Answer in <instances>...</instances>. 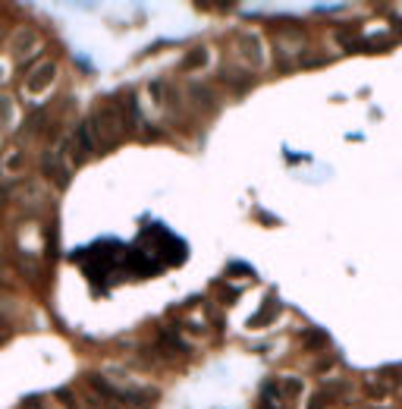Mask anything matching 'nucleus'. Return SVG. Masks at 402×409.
<instances>
[{
	"label": "nucleus",
	"mask_w": 402,
	"mask_h": 409,
	"mask_svg": "<svg viewBox=\"0 0 402 409\" xmlns=\"http://www.w3.org/2000/svg\"><path fill=\"white\" fill-rule=\"evenodd\" d=\"M123 110L116 107L113 101H104L101 107L91 114L89 126L91 132H95V142L101 145V148H113L120 139H123Z\"/></svg>",
	"instance_id": "f257e3e1"
},
{
	"label": "nucleus",
	"mask_w": 402,
	"mask_h": 409,
	"mask_svg": "<svg viewBox=\"0 0 402 409\" xmlns=\"http://www.w3.org/2000/svg\"><path fill=\"white\" fill-rule=\"evenodd\" d=\"M236 54L246 60L248 73L252 69H261L267 63V51H264V38L258 32H239L236 38Z\"/></svg>",
	"instance_id": "f03ea898"
},
{
	"label": "nucleus",
	"mask_w": 402,
	"mask_h": 409,
	"mask_svg": "<svg viewBox=\"0 0 402 409\" xmlns=\"http://www.w3.org/2000/svg\"><path fill=\"white\" fill-rule=\"evenodd\" d=\"M38 51H42V35L35 32V28L22 26L10 35V54H13V60L26 63V60H32Z\"/></svg>",
	"instance_id": "7ed1b4c3"
},
{
	"label": "nucleus",
	"mask_w": 402,
	"mask_h": 409,
	"mask_svg": "<svg viewBox=\"0 0 402 409\" xmlns=\"http://www.w3.org/2000/svg\"><path fill=\"white\" fill-rule=\"evenodd\" d=\"M38 167H42L44 177L54 180V186H60V189L73 180V164L63 157V151H44L42 161H38Z\"/></svg>",
	"instance_id": "20e7f679"
},
{
	"label": "nucleus",
	"mask_w": 402,
	"mask_h": 409,
	"mask_svg": "<svg viewBox=\"0 0 402 409\" xmlns=\"http://www.w3.org/2000/svg\"><path fill=\"white\" fill-rule=\"evenodd\" d=\"M185 101L192 107H198L201 114H217L220 110V98H217V89L208 85V82H189V89H185Z\"/></svg>",
	"instance_id": "39448f33"
},
{
	"label": "nucleus",
	"mask_w": 402,
	"mask_h": 409,
	"mask_svg": "<svg viewBox=\"0 0 402 409\" xmlns=\"http://www.w3.org/2000/svg\"><path fill=\"white\" fill-rule=\"evenodd\" d=\"M399 384H402L399 372H393V368H381V372H374V375L365 381V397H371V400H383V397H390Z\"/></svg>",
	"instance_id": "423d86ee"
},
{
	"label": "nucleus",
	"mask_w": 402,
	"mask_h": 409,
	"mask_svg": "<svg viewBox=\"0 0 402 409\" xmlns=\"http://www.w3.org/2000/svg\"><path fill=\"white\" fill-rule=\"evenodd\" d=\"M54 79H57V63L54 60H44L42 67H35L32 73L26 76V85H22V89H26V95H44V92L51 89V85H54Z\"/></svg>",
	"instance_id": "0eeeda50"
},
{
	"label": "nucleus",
	"mask_w": 402,
	"mask_h": 409,
	"mask_svg": "<svg viewBox=\"0 0 402 409\" xmlns=\"http://www.w3.org/2000/svg\"><path fill=\"white\" fill-rule=\"evenodd\" d=\"M157 388H129V390H120V403L126 409H154L157 403Z\"/></svg>",
	"instance_id": "6e6552de"
},
{
	"label": "nucleus",
	"mask_w": 402,
	"mask_h": 409,
	"mask_svg": "<svg viewBox=\"0 0 402 409\" xmlns=\"http://www.w3.org/2000/svg\"><path fill=\"white\" fill-rule=\"evenodd\" d=\"M217 82H223V85H230V89H236V92H248L255 85V76L248 73V69H239V67H220Z\"/></svg>",
	"instance_id": "1a4fd4ad"
},
{
	"label": "nucleus",
	"mask_w": 402,
	"mask_h": 409,
	"mask_svg": "<svg viewBox=\"0 0 402 409\" xmlns=\"http://www.w3.org/2000/svg\"><path fill=\"white\" fill-rule=\"evenodd\" d=\"M396 44V38L390 32H377V35H365V38H358L352 44V51H365V54H383V51H390Z\"/></svg>",
	"instance_id": "9d476101"
},
{
	"label": "nucleus",
	"mask_w": 402,
	"mask_h": 409,
	"mask_svg": "<svg viewBox=\"0 0 402 409\" xmlns=\"http://www.w3.org/2000/svg\"><path fill=\"white\" fill-rule=\"evenodd\" d=\"M85 384H89V390L95 397H101V400H107V403H120V388H116L113 381H107L104 375H98V372H91L89 378H85ZM123 406V403H120Z\"/></svg>",
	"instance_id": "9b49d317"
},
{
	"label": "nucleus",
	"mask_w": 402,
	"mask_h": 409,
	"mask_svg": "<svg viewBox=\"0 0 402 409\" xmlns=\"http://www.w3.org/2000/svg\"><path fill=\"white\" fill-rule=\"evenodd\" d=\"M73 148H75V161H89V157L98 151L95 132H91L89 123H82V126L75 130V142H73Z\"/></svg>",
	"instance_id": "f8f14e48"
},
{
	"label": "nucleus",
	"mask_w": 402,
	"mask_h": 409,
	"mask_svg": "<svg viewBox=\"0 0 402 409\" xmlns=\"http://www.w3.org/2000/svg\"><path fill=\"white\" fill-rule=\"evenodd\" d=\"M208 60H211V51L205 48V44H195V48H189V54L183 57V69L185 73H195V69H205Z\"/></svg>",
	"instance_id": "ddd939ff"
},
{
	"label": "nucleus",
	"mask_w": 402,
	"mask_h": 409,
	"mask_svg": "<svg viewBox=\"0 0 402 409\" xmlns=\"http://www.w3.org/2000/svg\"><path fill=\"white\" fill-rule=\"evenodd\" d=\"M358 32H361L358 22H342V26H336V28H334V41H336V44H342V48L352 51V44L361 38Z\"/></svg>",
	"instance_id": "4468645a"
},
{
	"label": "nucleus",
	"mask_w": 402,
	"mask_h": 409,
	"mask_svg": "<svg viewBox=\"0 0 402 409\" xmlns=\"http://www.w3.org/2000/svg\"><path fill=\"white\" fill-rule=\"evenodd\" d=\"M54 400H57V406H60V409H85L82 406V397L75 394L73 388H60L54 394Z\"/></svg>",
	"instance_id": "2eb2a0df"
},
{
	"label": "nucleus",
	"mask_w": 402,
	"mask_h": 409,
	"mask_svg": "<svg viewBox=\"0 0 402 409\" xmlns=\"http://www.w3.org/2000/svg\"><path fill=\"white\" fill-rule=\"evenodd\" d=\"M0 167H3L7 173H19L22 167H26V151H22V148L7 151V155H3V164H0Z\"/></svg>",
	"instance_id": "dca6fc26"
},
{
	"label": "nucleus",
	"mask_w": 402,
	"mask_h": 409,
	"mask_svg": "<svg viewBox=\"0 0 402 409\" xmlns=\"http://www.w3.org/2000/svg\"><path fill=\"white\" fill-rule=\"evenodd\" d=\"M13 114H16L13 95H3V92H0V130H7L10 123H13Z\"/></svg>",
	"instance_id": "f3484780"
},
{
	"label": "nucleus",
	"mask_w": 402,
	"mask_h": 409,
	"mask_svg": "<svg viewBox=\"0 0 402 409\" xmlns=\"http://www.w3.org/2000/svg\"><path fill=\"white\" fill-rule=\"evenodd\" d=\"M280 388H283V394H286V400H293V397H299L302 390H305V381L295 375H286L283 381H280Z\"/></svg>",
	"instance_id": "a211bd4d"
},
{
	"label": "nucleus",
	"mask_w": 402,
	"mask_h": 409,
	"mask_svg": "<svg viewBox=\"0 0 402 409\" xmlns=\"http://www.w3.org/2000/svg\"><path fill=\"white\" fill-rule=\"evenodd\" d=\"M273 54H277V69H283V73H286V69H293V57H286V48H283V44H273Z\"/></svg>",
	"instance_id": "6ab92c4d"
},
{
	"label": "nucleus",
	"mask_w": 402,
	"mask_h": 409,
	"mask_svg": "<svg viewBox=\"0 0 402 409\" xmlns=\"http://www.w3.org/2000/svg\"><path fill=\"white\" fill-rule=\"evenodd\" d=\"M302 340L308 343V349H324V347H327V337L320 334V331H308Z\"/></svg>",
	"instance_id": "aec40b11"
},
{
	"label": "nucleus",
	"mask_w": 402,
	"mask_h": 409,
	"mask_svg": "<svg viewBox=\"0 0 402 409\" xmlns=\"http://www.w3.org/2000/svg\"><path fill=\"white\" fill-rule=\"evenodd\" d=\"M330 403H334V397H330L327 390H318V394L308 400V409H327Z\"/></svg>",
	"instance_id": "412c9836"
},
{
	"label": "nucleus",
	"mask_w": 402,
	"mask_h": 409,
	"mask_svg": "<svg viewBox=\"0 0 402 409\" xmlns=\"http://www.w3.org/2000/svg\"><path fill=\"white\" fill-rule=\"evenodd\" d=\"M334 365H336V359H320V362H314V372H318V375H327Z\"/></svg>",
	"instance_id": "4be33fe9"
},
{
	"label": "nucleus",
	"mask_w": 402,
	"mask_h": 409,
	"mask_svg": "<svg viewBox=\"0 0 402 409\" xmlns=\"http://www.w3.org/2000/svg\"><path fill=\"white\" fill-rule=\"evenodd\" d=\"M3 331H10V318H7V315H0V334H3Z\"/></svg>",
	"instance_id": "5701e85b"
},
{
	"label": "nucleus",
	"mask_w": 402,
	"mask_h": 409,
	"mask_svg": "<svg viewBox=\"0 0 402 409\" xmlns=\"http://www.w3.org/2000/svg\"><path fill=\"white\" fill-rule=\"evenodd\" d=\"M390 22H393V28L402 35V16H393V19H390Z\"/></svg>",
	"instance_id": "b1692460"
},
{
	"label": "nucleus",
	"mask_w": 402,
	"mask_h": 409,
	"mask_svg": "<svg viewBox=\"0 0 402 409\" xmlns=\"http://www.w3.org/2000/svg\"><path fill=\"white\" fill-rule=\"evenodd\" d=\"M10 286H13V284H10L7 277H0V290H10Z\"/></svg>",
	"instance_id": "393cba45"
},
{
	"label": "nucleus",
	"mask_w": 402,
	"mask_h": 409,
	"mask_svg": "<svg viewBox=\"0 0 402 409\" xmlns=\"http://www.w3.org/2000/svg\"><path fill=\"white\" fill-rule=\"evenodd\" d=\"M361 409H374V406H361Z\"/></svg>",
	"instance_id": "a878e982"
}]
</instances>
